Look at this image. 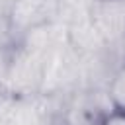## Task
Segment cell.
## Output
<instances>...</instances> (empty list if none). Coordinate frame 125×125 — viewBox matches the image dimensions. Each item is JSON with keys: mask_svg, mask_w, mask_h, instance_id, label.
Returning a JSON list of instances; mask_svg holds the SVG:
<instances>
[{"mask_svg": "<svg viewBox=\"0 0 125 125\" xmlns=\"http://www.w3.org/2000/svg\"><path fill=\"white\" fill-rule=\"evenodd\" d=\"M61 10V0H12L6 12L12 33H33L49 25Z\"/></svg>", "mask_w": 125, "mask_h": 125, "instance_id": "6da1fadb", "label": "cell"}, {"mask_svg": "<svg viewBox=\"0 0 125 125\" xmlns=\"http://www.w3.org/2000/svg\"><path fill=\"white\" fill-rule=\"evenodd\" d=\"M90 23L105 43H123L125 39V0H94Z\"/></svg>", "mask_w": 125, "mask_h": 125, "instance_id": "7a4b0ae2", "label": "cell"}, {"mask_svg": "<svg viewBox=\"0 0 125 125\" xmlns=\"http://www.w3.org/2000/svg\"><path fill=\"white\" fill-rule=\"evenodd\" d=\"M109 100L115 109L125 111V66H121L109 84Z\"/></svg>", "mask_w": 125, "mask_h": 125, "instance_id": "3957f363", "label": "cell"}, {"mask_svg": "<svg viewBox=\"0 0 125 125\" xmlns=\"http://www.w3.org/2000/svg\"><path fill=\"white\" fill-rule=\"evenodd\" d=\"M10 61H12V53L6 49V45H0V84L8 80Z\"/></svg>", "mask_w": 125, "mask_h": 125, "instance_id": "277c9868", "label": "cell"}, {"mask_svg": "<svg viewBox=\"0 0 125 125\" xmlns=\"http://www.w3.org/2000/svg\"><path fill=\"white\" fill-rule=\"evenodd\" d=\"M100 125H125V111H121V109L109 111V115H105Z\"/></svg>", "mask_w": 125, "mask_h": 125, "instance_id": "5b68a950", "label": "cell"}, {"mask_svg": "<svg viewBox=\"0 0 125 125\" xmlns=\"http://www.w3.org/2000/svg\"><path fill=\"white\" fill-rule=\"evenodd\" d=\"M123 45H125V39H123Z\"/></svg>", "mask_w": 125, "mask_h": 125, "instance_id": "8992f818", "label": "cell"}]
</instances>
